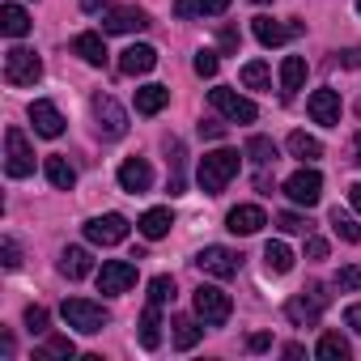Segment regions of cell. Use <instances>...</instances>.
Instances as JSON below:
<instances>
[{
    "label": "cell",
    "mask_w": 361,
    "mask_h": 361,
    "mask_svg": "<svg viewBox=\"0 0 361 361\" xmlns=\"http://www.w3.org/2000/svg\"><path fill=\"white\" fill-rule=\"evenodd\" d=\"M200 136L221 140V136H226V123H217V119H200Z\"/></svg>",
    "instance_id": "ee69618b"
},
{
    "label": "cell",
    "mask_w": 361,
    "mask_h": 361,
    "mask_svg": "<svg viewBox=\"0 0 361 361\" xmlns=\"http://www.w3.org/2000/svg\"><path fill=\"white\" fill-rule=\"evenodd\" d=\"M247 348L251 353H264V348H272V336L268 331H255V336H247Z\"/></svg>",
    "instance_id": "f6af8a7d"
},
{
    "label": "cell",
    "mask_w": 361,
    "mask_h": 361,
    "mask_svg": "<svg viewBox=\"0 0 361 361\" xmlns=\"http://www.w3.org/2000/svg\"><path fill=\"white\" fill-rule=\"evenodd\" d=\"M43 77V60L30 47H9L5 51V81L9 85H35Z\"/></svg>",
    "instance_id": "5b68a950"
},
{
    "label": "cell",
    "mask_w": 361,
    "mask_h": 361,
    "mask_svg": "<svg viewBox=\"0 0 361 361\" xmlns=\"http://www.w3.org/2000/svg\"><path fill=\"white\" fill-rule=\"evenodd\" d=\"M247 157H251L255 166H272V161H276V145H272L268 136H251V140H247Z\"/></svg>",
    "instance_id": "e575fe53"
},
{
    "label": "cell",
    "mask_w": 361,
    "mask_h": 361,
    "mask_svg": "<svg viewBox=\"0 0 361 361\" xmlns=\"http://www.w3.org/2000/svg\"><path fill=\"white\" fill-rule=\"evenodd\" d=\"M226 9H230V0H192V13H200V18H217Z\"/></svg>",
    "instance_id": "60d3db41"
},
{
    "label": "cell",
    "mask_w": 361,
    "mask_h": 361,
    "mask_svg": "<svg viewBox=\"0 0 361 361\" xmlns=\"http://www.w3.org/2000/svg\"><path fill=\"white\" fill-rule=\"evenodd\" d=\"M145 26H149V13L136 9V5H119V9H111L102 18V35H136Z\"/></svg>",
    "instance_id": "5bb4252c"
},
{
    "label": "cell",
    "mask_w": 361,
    "mask_h": 361,
    "mask_svg": "<svg viewBox=\"0 0 361 361\" xmlns=\"http://www.w3.org/2000/svg\"><path fill=\"white\" fill-rule=\"evenodd\" d=\"M26 327H30L35 336H43V331H47V310H43V306H26Z\"/></svg>",
    "instance_id": "b9f144b4"
},
{
    "label": "cell",
    "mask_w": 361,
    "mask_h": 361,
    "mask_svg": "<svg viewBox=\"0 0 361 361\" xmlns=\"http://www.w3.org/2000/svg\"><path fill=\"white\" fill-rule=\"evenodd\" d=\"M85 238L98 243V247H119V243L128 238V217H123V213L94 217V221H85Z\"/></svg>",
    "instance_id": "8fae6325"
},
{
    "label": "cell",
    "mask_w": 361,
    "mask_h": 361,
    "mask_svg": "<svg viewBox=\"0 0 361 361\" xmlns=\"http://www.w3.org/2000/svg\"><path fill=\"white\" fill-rule=\"evenodd\" d=\"M357 161H361V136H357Z\"/></svg>",
    "instance_id": "db71d44e"
},
{
    "label": "cell",
    "mask_w": 361,
    "mask_h": 361,
    "mask_svg": "<svg viewBox=\"0 0 361 361\" xmlns=\"http://www.w3.org/2000/svg\"><path fill=\"white\" fill-rule=\"evenodd\" d=\"M0 30L9 39H26L30 35V13L22 5H0Z\"/></svg>",
    "instance_id": "44dd1931"
},
{
    "label": "cell",
    "mask_w": 361,
    "mask_h": 361,
    "mask_svg": "<svg viewBox=\"0 0 361 361\" xmlns=\"http://www.w3.org/2000/svg\"><path fill=\"white\" fill-rule=\"evenodd\" d=\"M136 285V264H128V259H106L102 264V272H98V293H128Z\"/></svg>",
    "instance_id": "4fadbf2b"
},
{
    "label": "cell",
    "mask_w": 361,
    "mask_h": 361,
    "mask_svg": "<svg viewBox=\"0 0 361 361\" xmlns=\"http://www.w3.org/2000/svg\"><path fill=\"white\" fill-rule=\"evenodd\" d=\"M348 204L361 213V183H353V188H348Z\"/></svg>",
    "instance_id": "816d5d0a"
},
{
    "label": "cell",
    "mask_w": 361,
    "mask_h": 361,
    "mask_svg": "<svg viewBox=\"0 0 361 361\" xmlns=\"http://www.w3.org/2000/svg\"><path fill=\"white\" fill-rule=\"evenodd\" d=\"M81 9H85V13H98V9H102V0H81Z\"/></svg>",
    "instance_id": "f5cc1de1"
},
{
    "label": "cell",
    "mask_w": 361,
    "mask_h": 361,
    "mask_svg": "<svg viewBox=\"0 0 361 361\" xmlns=\"http://www.w3.org/2000/svg\"><path fill=\"white\" fill-rule=\"evenodd\" d=\"M196 268H200L204 276L230 281V276H238V268H243V255H234L230 247H204V251L196 255Z\"/></svg>",
    "instance_id": "ba28073f"
},
{
    "label": "cell",
    "mask_w": 361,
    "mask_h": 361,
    "mask_svg": "<svg viewBox=\"0 0 361 361\" xmlns=\"http://www.w3.org/2000/svg\"><path fill=\"white\" fill-rule=\"evenodd\" d=\"M170 327H174V344H178V348H196V344H200V323H196V319L178 314Z\"/></svg>",
    "instance_id": "836d02e7"
},
{
    "label": "cell",
    "mask_w": 361,
    "mask_h": 361,
    "mask_svg": "<svg viewBox=\"0 0 361 361\" xmlns=\"http://www.w3.org/2000/svg\"><path fill=\"white\" fill-rule=\"evenodd\" d=\"M306 255L310 259H327V238H310L306 243Z\"/></svg>",
    "instance_id": "bcb514c9"
},
{
    "label": "cell",
    "mask_w": 361,
    "mask_h": 361,
    "mask_svg": "<svg viewBox=\"0 0 361 361\" xmlns=\"http://www.w3.org/2000/svg\"><path fill=\"white\" fill-rule=\"evenodd\" d=\"M192 302H196V314H200L204 327H221V323L230 319V310H234L230 293L217 289V285H200V289L192 293Z\"/></svg>",
    "instance_id": "277c9868"
},
{
    "label": "cell",
    "mask_w": 361,
    "mask_h": 361,
    "mask_svg": "<svg viewBox=\"0 0 361 361\" xmlns=\"http://www.w3.org/2000/svg\"><path fill=\"white\" fill-rule=\"evenodd\" d=\"M119 188L132 192V196L149 192V188H153V166H149L145 157H128V161L119 166Z\"/></svg>",
    "instance_id": "e0dca14e"
},
{
    "label": "cell",
    "mask_w": 361,
    "mask_h": 361,
    "mask_svg": "<svg viewBox=\"0 0 361 361\" xmlns=\"http://www.w3.org/2000/svg\"><path fill=\"white\" fill-rule=\"evenodd\" d=\"M221 51H238V30H234V26L221 30Z\"/></svg>",
    "instance_id": "7dc6e473"
},
{
    "label": "cell",
    "mask_w": 361,
    "mask_h": 361,
    "mask_svg": "<svg viewBox=\"0 0 361 361\" xmlns=\"http://www.w3.org/2000/svg\"><path fill=\"white\" fill-rule=\"evenodd\" d=\"M166 102H170V90L166 85H140L136 90V115H157Z\"/></svg>",
    "instance_id": "cb8c5ba5"
},
{
    "label": "cell",
    "mask_w": 361,
    "mask_h": 361,
    "mask_svg": "<svg viewBox=\"0 0 361 361\" xmlns=\"http://www.w3.org/2000/svg\"><path fill=\"white\" fill-rule=\"evenodd\" d=\"M268 226V213L259 209V204H238V209H230V217H226V230L230 234H259Z\"/></svg>",
    "instance_id": "ac0fdd59"
},
{
    "label": "cell",
    "mask_w": 361,
    "mask_h": 361,
    "mask_svg": "<svg viewBox=\"0 0 361 361\" xmlns=\"http://www.w3.org/2000/svg\"><path fill=\"white\" fill-rule=\"evenodd\" d=\"M94 119H98V132H102L106 140L128 136V111H123L111 94H94Z\"/></svg>",
    "instance_id": "52a82bcc"
},
{
    "label": "cell",
    "mask_w": 361,
    "mask_h": 361,
    "mask_svg": "<svg viewBox=\"0 0 361 361\" xmlns=\"http://www.w3.org/2000/svg\"><path fill=\"white\" fill-rule=\"evenodd\" d=\"M306 111H310V119H314V123L336 128V123H340L344 102H340V94H336V90H314V94H310V102H306Z\"/></svg>",
    "instance_id": "2e32d148"
},
{
    "label": "cell",
    "mask_w": 361,
    "mask_h": 361,
    "mask_svg": "<svg viewBox=\"0 0 361 361\" xmlns=\"http://www.w3.org/2000/svg\"><path fill=\"white\" fill-rule=\"evenodd\" d=\"M336 289H340V293H348V289H361V264H348V268H340V272H336Z\"/></svg>",
    "instance_id": "74e56055"
},
{
    "label": "cell",
    "mask_w": 361,
    "mask_h": 361,
    "mask_svg": "<svg viewBox=\"0 0 361 361\" xmlns=\"http://www.w3.org/2000/svg\"><path fill=\"white\" fill-rule=\"evenodd\" d=\"M238 166H243L238 149H213V153H204V157H200V170H196L204 196H221V192H226V183L238 174Z\"/></svg>",
    "instance_id": "6da1fadb"
},
{
    "label": "cell",
    "mask_w": 361,
    "mask_h": 361,
    "mask_svg": "<svg viewBox=\"0 0 361 361\" xmlns=\"http://www.w3.org/2000/svg\"><path fill=\"white\" fill-rule=\"evenodd\" d=\"M251 30H255V39H259L264 47H281V43H289V39H298V35L306 30V22H298V18H289V22H272V18H255V22H251Z\"/></svg>",
    "instance_id": "7c38bea8"
},
{
    "label": "cell",
    "mask_w": 361,
    "mask_h": 361,
    "mask_svg": "<svg viewBox=\"0 0 361 361\" xmlns=\"http://www.w3.org/2000/svg\"><path fill=\"white\" fill-rule=\"evenodd\" d=\"M140 344L145 348H157L161 344V306H145V314H140Z\"/></svg>",
    "instance_id": "4316f807"
},
{
    "label": "cell",
    "mask_w": 361,
    "mask_h": 361,
    "mask_svg": "<svg viewBox=\"0 0 361 361\" xmlns=\"http://www.w3.org/2000/svg\"><path fill=\"white\" fill-rule=\"evenodd\" d=\"M314 353H319V361H348V340L340 331H327Z\"/></svg>",
    "instance_id": "d6a6232c"
},
{
    "label": "cell",
    "mask_w": 361,
    "mask_h": 361,
    "mask_svg": "<svg viewBox=\"0 0 361 361\" xmlns=\"http://www.w3.org/2000/svg\"><path fill=\"white\" fill-rule=\"evenodd\" d=\"M302 81H306V60H302V56H285V60H281V94H285V98L298 94Z\"/></svg>",
    "instance_id": "603a6c76"
},
{
    "label": "cell",
    "mask_w": 361,
    "mask_h": 361,
    "mask_svg": "<svg viewBox=\"0 0 361 361\" xmlns=\"http://www.w3.org/2000/svg\"><path fill=\"white\" fill-rule=\"evenodd\" d=\"M289 153L298 157V161H314V157H323V145L314 140V136H306V132H289Z\"/></svg>",
    "instance_id": "f546056e"
},
{
    "label": "cell",
    "mask_w": 361,
    "mask_h": 361,
    "mask_svg": "<svg viewBox=\"0 0 361 361\" xmlns=\"http://www.w3.org/2000/svg\"><path fill=\"white\" fill-rule=\"evenodd\" d=\"M30 123H35V136H47V140L64 136V115H60V106L47 102V98L30 102Z\"/></svg>",
    "instance_id": "9a60e30c"
},
{
    "label": "cell",
    "mask_w": 361,
    "mask_h": 361,
    "mask_svg": "<svg viewBox=\"0 0 361 361\" xmlns=\"http://www.w3.org/2000/svg\"><path fill=\"white\" fill-rule=\"evenodd\" d=\"M357 13H361V0H357Z\"/></svg>",
    "instance_id": "9f6ffc18"
},
{
    "label": "cell",
    "mask_w": 361,
    "mask_h": 361,
    "mask_svg": "<svg viewBox=\"0 0 361 361\" xmlns=\"http://www.w3.org/2000/svg\"><path fill=\"white\" fill-rule=\"evenodd\" d=\"M174 18H196L192 13V0H174Z\"/></svg>",
    "instance_id": "f907efd6"
},
{
    "label": "cell",
    "mask_w": 361,
    "mask_h": 361,
    "mask_svg": "<svg viewBox=\"0 0 361 361\" xmlns=\"http://www.w3.org/2000/svg\"><path fill=\"white\" fill-rule=\"evenodd\" d=\"M35 357H39V361H68V357H77V344H73L68 336H47Z\"/></svg>",
    "instance_id": "f1b7e54d"
},
{
    "label": "cell",
    "mask_w": 361,
    "mask_h": 361,
    "mask_svg": "<svg viewBox=\"0 0 361 361\" xmlns=\"http://www.w3.org/2000/svg\"><path fill=\"white\" fill-rule=\"evenodd\" d=\"M153 64H157V51L149 43H132L128 51H119V73L123 77H145Z\"/></svg>",
    "instance_id": "d6986e66"
},
{
    "label": "cell",
    "mask_w": 361,
    "mask_h": 361,
    "mask_svg": "<svg viewBox=\"0 0 361 361\" xmlns=\"http://www.w3.org/2000/svg\"><path fill=\"white\" fill-rule=\"evenodd\" d=\"M255 5H268V0H255Z\"/></svg>",
    "instance_id": "11a10c76"
},
{
    "label": "cell",
    "mask_w": 361,
    "mask_h": 361,
    "mask_svg": "<svg viewBox=\"0 0 361 361\" xmlns=\"http://www.w3.org/2000/svg\"><path fill=\"white\" fill-rule=\"evenodd\" d=\"M285 196H289L293 204H306V209H314V204H319V196H323V174L302 166L298 174H289V178H285Z\"/></svg>",
    "instance_id": "9c48e42d"
},
{
    "label": "cell",
    "mask_w": 361,
    "mask_h": 361,
    "mask_svg": "<svg viewBox=\"0 0 361 361\" xmlns=\"http://www.w3.org/2000/svg\"><path fill=\"white\" fill-rule=\"evenodd\" d=\"M331 230H336L344 243H361V226H357L348 213H340V209H331Z\"/></svg>",
    "instance_id": "d590c367"
},
{
    "label": "cell",
    "mask_w": 361,
    "mask_h": 361,
    "mask_svg": "<svg viewBox=\"0 0 361 361\" xmlns=\"http://www.w3.org/2000/svg\"><path fill=\"white\" fill-rule=\"evenodd\" d=\"M0 264H5L9 272H18V268H22V247H18L13 238H5V243H0Z\"/></svg>",
    "instance_id": "f35d334b"
},
{
    "label": "cell",
    "mask_w": 361,
    "mask_h": 361,
    "mask_svg": "<svg viewBox=\"0 0 361 361\" xmlns=\"http://www.w3.org/2000/svg\"><path fill=\"white\" fill-rule=\"evenodd\" d=\"M327 302H331V293H327L323 285H306L302 293H293V298L285 302V319H289L293 327H314L319 314L327 310Z\"/></svg>",
    "instance_id": "7a4b0ae2"
},
{
    "label": "cell",
    "mask_w": 361,
    "mask_h": 361,
    "mask_svg": "<svg viewBox=\"0 0 361 361\" xmlns=\"http://www.w3.org/2000/svg\"><path fill=\"white\" fill-rule=\"evenodd\" d=\"M170 226H174V217H170V209H149V213L140 217V234H145L149 243H157V238H166V234H170Z\"/></svg>",
    "instance_id": "d4e9b609"
},
{
    "label": "cell",
    "mask_w": 361,
    "mask_h": 361,
    "mask_svg": "<svg viewBox=\"0 0 361 361\" xmlns=\"http://www.w3.org/2000/svg\"><path fill=\"white\" fill-rule=\"evenodd\" d=\"M149 302H153V306L174 302V276H153V281H149Z\"/></svg>",
    "instance_id": "8d00e7d4"
},
{
    "label": "cell",
    "mask_w": 361,
    "mask_h": 361,
    "mask_svg": "<svg viewBox=\"0 0 361 361\" xmlns=\"http://www.w3.org/2000/svg\"><path fill=\"white\" fill-rule=\"evenodd\" d=\"M43 170H47V183H51V188H60V192H73V183H77V170H73L64 157H47V161H43Z\"/></svg>",
    "instance_id": "484cf974"
},
{
    "label": "cell",
    "mask_w": 361,
    "mask_h": 361,
    "mask_svg": "<svg viewBox=\"0 0 361 361\" xmlns=\"http://www.w3.org/2000/svg\"><path fill=\"white\" fill-rule=\"evenodd\" d=\"M60 272H64L68 281H85V276L94 272L90 251H85V247H64V251H60Z\"/></svg>",
    "instance_id": "ffe728a7"
},
{
    "label": "cell",
    "mask_w": 361,
    "mask_h": 361,
    "mask_svg": "<svg viewBox=\"0 0 361 361\" xmlns=\"http://www.w3.org/2000/svg\"><path fill=\"white\" fill-rule=\"evenodd\" d=\"M5 170H9V178L35 174V149H30V140H26L22 128H9L5 132Z\"/></svg>",
    "instance_id": "8992f818"
},
{
    "label": "cell",
    "mask_w": 361,
    "mask_h": 361,
    "mask_svg": "<svg viewBox=\"0 0 361 361\" xmlns=\"http://www.w3.org/2000/svg\"><path fill=\"white\" fill-rule=\"evenodd\" d=\"M166 149H170V196H183V188H188V178H183V140H166Z\"/></svg>",
    "instance_id": "83f0119b"
},
{
    "label": "cell",
    "mask_w": 361,
    "mask_h": 361,
    "mask_svg": "<svg viewBox=\"0 0 361 361\" xmlns=\"http://www.w3.org/2000/svg\"><path fill=\"white\" fill-rule=\"evenodd\" d=\"M276 226H281L285 234H306V217H298V213H281Z\"/></svg>",
    "instance_id": "7bdbcfd3"
},
{
    "label": "cell",
    "mask_w": 361,
    "mask_h": 361,
    "mask_svg": "<svg viewBox=\"0 0 361 361\" xmlns=\"http://www.w3.org/2000/svg\"><path fill=\"white\" fill-rule=\"evenodd\" d=\"M243 85L247 90H272V68L264 64V60H251V64H243Z\"/></svg>",
    "instance_id": "4dcf8cb0"
},
{
    "label": "cell",
    "mask_w": 361,
    "mask_h": 361,
    "mask_svg": "<svg viewBox=\"0 0 361 361\" xmlns=\"http://www.w3.org/2000/svg\"><path fill=\"white\" fill-rule=\"evenodd\" d=\"M209 102H213V111H221L230 123H255V102L251 98H243V94H234V90H209Z\"/></svg>",
    "instance_id": "30bf717a"
},
{
    "label": "cell",
    "mask_w": 361,
    "mask_h": 361,
    "mask_svg": "<svg viewBox=\"0 0 361 361\" xmlns=\"http://www.w3.org/2000/svg\"><path fill=\"white\" fill-rule=\"evenodd\" d=\"M73 51H77L85 64H94V68L106 64V43H102V35H77V39H73Z\"/></svg>",
    "instance_id": "7402d4cb"
},
{
    "label": "cell",
    "mask_w": 361,
    "mask_h": 361,
    "mask_svg": "<svg viewBox=\"0 0 361 361\" xmlns=\"http://www.w3.org/2000/svg\"><path fill=\"white\" fill-rule=\"evenodd\" d=\"M264 264H268V272L285 276V272L293 268V251H289L285 243H268V247H264Z\"/></svg>",
    "instance_id": "1f68e13d"
},
{
    "label": "cell",
    "mask_w": 361,
    "mask_h": 361,
    "mask_svg": "<svg viewBox=\"0 0 361 361\" xmlns=\"http://www.w3.org/2000/svg\"><path fill=\"white\" fill-rule=\"evenodd\" d=\"M60 314H64L68 327H77V331H85V336H94V331H102V327L111 323V310H106L102 302H85V298H68V302L60 306Z\"/></svg>",
    "instance_id": "3957f363"
},
{
    "label": "cell",
    "mask_w": 361,
    "mask_h": 361,
    "mask_svg": "<svg viewBox=\"0 0 361 361\" xmlns=\"http://www.w3.org/2000/svg\"><path fill=\"white\" fill-rule=\"evenodd\" d=\"M217 68H221L217 51H196V77H217Z\"/></svg>",
    "instance_id": "ab89813d"
},
{
    "label": "cell",
    "mask_w": 361,
    "mask_h": 361,
    "mask_svg": "<svg viewBox=\"0 0 361 361\" xmlns=\"http://www.w3.org/2000/svg\"><path fill=\"white\" fill-rule=\"evenodd\" d=\"M340 64H344V68H361V47H348V51H340Z\"/></svg>",
    "instance_id": "c3c4849f"
},
{
    "label": "cell",
    "mask_w": 361,
    "mask_h": 361,
    "mask_svg": "<svg viewBox=\"0 0 361 361\" xmlns=\"http://www.w3.org/2000/svg\"><path fill=\"white\" fill-rule=\"evenodd\" d=\"M344 323H348V327H353V331H357V336H361V302H357V306H348V310H344Z\"/></svg>",
    "instance_id": "681fc988"
}]
</instances>
